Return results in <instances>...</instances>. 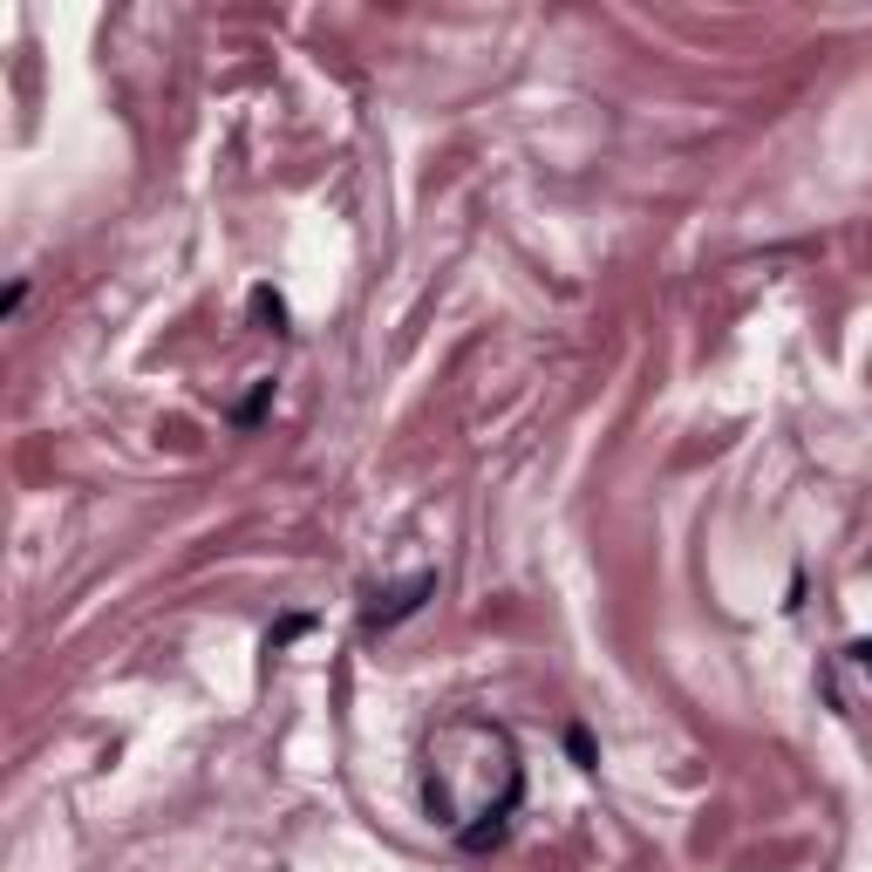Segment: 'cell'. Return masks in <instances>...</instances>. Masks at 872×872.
<instances>
[{
    "label": "cell",
    "instance_id": "6da1fadb",
    "mask_svg": "<svg viewBox=\"0 0 872 872\" xmlns=\"http://www.w3.org/2000/svg\"><path fill=\"white\" fill-rule=\"evenodd\" d=\"M525 798V764L505 723L491 715H444L423 743V812L444 825L463 852H484L512 831Z\"/></svg>",
    "mask_w": 872,
    "mask_h": 872
},
{
    "label": "cell",
    "instance_id": "7a4b0ae2",
    "mask_svg": "<svg viewBox=\"0 0 872 872\" xmlns=\"http://www.w3.org/2000/svg\"><path fill=\"white\" fill-rule=\"evenodd\" d=\"M436 594V573H410V580H395V586H376V594H368V634L376 628H402V620L410 613H423V600Z\"/></svg>",
    "mask_w": 872,
    "mask_h": 872
},
{
    "label": "cell",
    "instance_id": "3957f363",
    "mask_svg": "<svg viewBox=\"0 0 872 872\" xmlns=\"http://www.w3.org/2000/svg\"><path fill=\"white\" fill-rule=\"evenodd\" d=\"M253 314H260V321H273V334H287V307H279V294H266V287H260V294H253Z\"/></svg>",
    "mask_w": 872,
    "mask_h": 872
},
{
    "label": "cell",
    "instance_id": "277c9868",
    "mask_svg": "<svg viewBox=\"0 0 872 872\" xmlns=\"http://www.w3.org/2000/svg\"><path fill=\"white\" fill-rule=\"evenodd\" d=\"M846 654H852V662H859V668H865V675H872V641H852V647H846Z\"/></svg>",
    "mask_w": 872,
    "mask_h": 872
}]
</instances>
